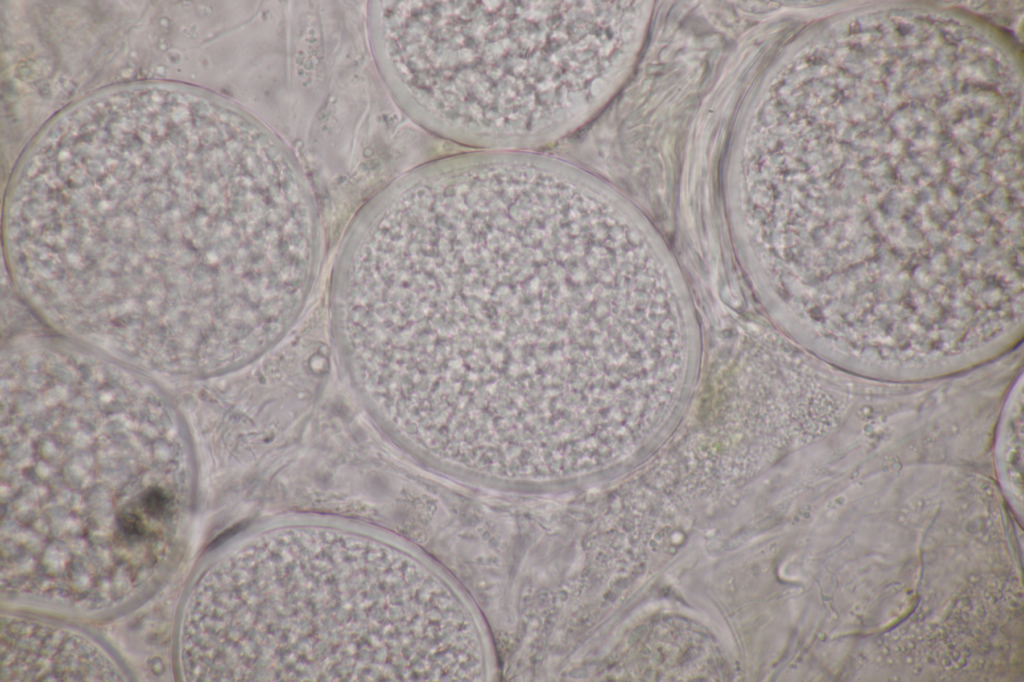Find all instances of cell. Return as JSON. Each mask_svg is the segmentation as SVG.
<instances>
[{
	"instance_id": "cell-1",
	"label": "cell",
	"mask_w": 1024,
	"mask_h": 682,
	"mask_svg": "<svg viewBox=\"0 0 1024 682\" xmlns=\"http://www.w3.org/2000/svg\"><path fill=\"white\" fill-rule=\"evenodd\" d=\"M208 104L134 94L63 149L35 231L41 302L116 340L184 347L245 296L264 255L243 142Z\"/></svg>"
},
{
	"instance_id": "cell-2",
	"label": "cell",
	"mask_w": 1024,
	"mask_h": 682,
	"mask_svg": "<svg viewBox=\"0 0 1024 682\" xmlns=\"http://www.w3.org/2000/svg\"><path fill=\"white\" fill-rule=\"evenodd\" d=\"M1 583L95 610L150 586L175 553L187 464L163 406L117 381H43L2 408Z\"/></svg>"
},
{
	"instance_id": "cell-3",
	"label": "cell",
	"mask_w": 1024,
	"mask_h": 682,
	"mask_svg": "<svg viewBox=\"0 0 1024 682\" xmlns=\"http://www.w3.org/2000/svg\"><path fill=\"white\" fill-rule=\"evenodd\" d=\"M437 591L380 543L323 529L252 541L195 586L188 681H415L436 676Z\"/></svg>"
},
{
	"instance_id": "cell-4",
	"label": "cell",
	"mask_w": 1024,
	"mask_h": 682,
	"mask_svg": "<svg viewBox=\"0 0 1024 682\" xmlns=\"http://www.w3.org/2000/svg\"><path fill=\"white\" fill-rule=\"evenodd\" d=\"M586 1H429L390 19L396 61L417 99L450 125L521 135L564 123L592 97L614 33Z\"/></svg>"
},
{
	"instance_id": "cell-5",
	"label": "cell",
	"mask_w": 1024,
	"mask_h": 682,
	"mask_svg": "<svg viewBox=\"0 0 1024 682\" xmlns=\"http://www.w3.org/2000/svg\"><path fill=\"white\" fill-rule=\"evenodd\" d=\"M1 681H122L90 640L41 622L2 616Z\"/></svg>"
}]
</instances>
